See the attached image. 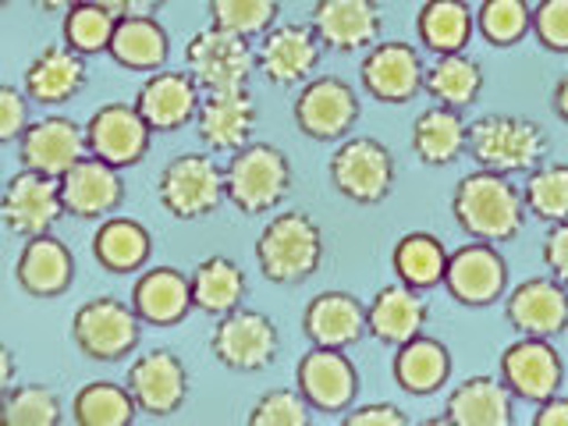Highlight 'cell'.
Returning a JSON list of instances; mask_svg holds the SVG:
<instances>
[{
	"label": "cell",
	"instance_id": "6da1fadb",
	"mask_svg": "<svg viewBox=\"0 0 568 426\" xmlns=\"http://www.w3.org/2000/svg\"><path fill=\"white\" fill-rule=\"evenodd\" d=\"M455 224L469 239L479 242H511L523 235L529 210L523 203V189L511 185L508 174H497L487 168L469 171L452 192Z\"/></svg>",
	"mask_w": 568,
	"mask_h": 426
},
{
	"label": "cell",
	"instance_id": "7a4b0ae2",
	"mask_svg": "<svg viewBox=\"0 0 568 426\" xmlns=\"http://www.w3.org/2000/svg\"><path fill=\"white\" fill-rule=\"evenodd\" d=\"M320 263H324V227L306 210L274 213L260 231L256 266L271 284L295 288L320 271Z\"/></svg>",
	"mask_w": 568,
	"mask_h": 426
},
{
	"label": "cell",
	"instance_id": "3957f363",
	"mask_svg": "<svg viewBox=\"0 0 568 426\" xmlns=\"http://www.w3.org/2000/svg\"><path fill=\"white\" fill-rule=\"evenodd\" d=\"M224 185H227V203L239 213H245V217L274 213L288 200L295 185L292 160L274 142H245L242 150L227 156Z\"/></svg>",
	"mask_w": 568,
	"mask_h": 426
},
{
	"label": "cell",
	"instance_id": "277c9868",
	"mask_svg": "<svg viewBox=\"0 0 568 426\" xmlns=\"http://www.w3.org/2000/svg\"><path fill=\"white\" fill-rule=\"evenodd\" d=\"M550 139L537 121L519 114H484L469 124V156L497 174H529L544 164Z\"/></svg>",
	"mask_w": 568,
	"mask_h": 426
},
{
	"label": "cell",
	"instance_id": "5b68a950",
	"mask_svg": "<svg viewBox=\"0 0 568 426\" xmlns=\"http://www.w3.org/2000/svg\"><path fill=\"white\" fill-rule=\"evenodd\" d=\"M156 200L174 221H203L217 213L227 200L224 168L213 153H178L171 156L156 178Z\"/></svg>",
	"mask_w": 568,
	"mask_h": 426
},
{
	"label": "cell",
	"instance_id": "8992f818",
	"mask_svg": "<svg viewBox=\"0 0 568 426\" xmlns=\"http://www.w3.org/2000/svg\"><path fill=\"white\" fill-rule=\"evenodd\" d=\"M142 316L132 302H121L114 295L85 298L71 313V342L93 363H121L139 348Z\"/></svg>",
	"mask_w": 568,
	"mask_h": 426
},
{
	"label": "cell",
	"instance_id": "52a82bcc",
	"mask_svg": "<svg viewBox=\"0 0 568 426\" xmlns=\"http://www.w3.org/2000/svg\"><path fill=\"white\" fill-rule=\"evenodd\" d=\"M331 185L337 195H345L348 203L359 206H377L384 203L390 189H395L398 164L381 139L373 135H352L342 139V146L331 153Z\"/></svg>",
	"mask_w": 568,
	"mask_h": 426
},
{
	"label": "cell",
	"instance_id": "ba28073f",
	"mask_svg": "<svg viewBox=\"0 0 568 426\" xmlns=\"http://www.w3.org/2000/svg\"><path fill=\"white\" fill-rule=\"evenodd\" d=\"M210 355L231 373H260L277 363L281 331L266 313L239 306L217 316L210 334Z\"/></svg>",
	"mask_w": 568,
	"mask_h": 426
},
{
	"label": "cell",
	"instance_id": "9c48e42d",
	"mask_svg": "<svg viewBox=\"0 0 568 426\" xmlns=\"http://www.w3.org/2000/svg\"><path fill=\"white\" fill-rule=\"evenodd\" d=\"M185 68L203 85V93L217 89H245L256 75V47L239 32H227L221 26H210L189 36L185 43Z\"/></svg>",
	"mask_w": 568,
	"mask_h": 426
},
{
	"label": "cell",
	"instance_id": "30bf717a",
	"mask_svg": "<svg viewBox=\"0 0 568 426\" xmlns=\"http://www.w3.org/2000/svg\"><path fill=\"white\" fill-rule=\"evenodd\" d=\"M295 129L313 142H342L363 114L359 93L337 75H313L298 85L295 97Z\"/></svg>",
	"mask_w": 568,
	"mask_h": 426
},
{
	"label": "cell",
	"instance_id": "8fae6325",
	"mask_svg": "<svg viewBox=\"0 0 568 426\" xmlns=\"http://www.w3.org/2000/svg\"><path fill=\"white\" fill-rule=\"evenodd\" d=\"M68 217L64 195H61V178L22 168L8 178L4 200H0V221L14 239H36L58 227V221Z\"/></svg>",
	"mask_w": 568,
	"mask_h": 426
},
{
	"label": "cell",
	"instance_id": "7c38bea8",
	"mask_svg": "<svg viewBox=\"0 0 568 426\" xmlns=\"http://www.w3.org/2000/svg\"><path fill=\"white\" fill-rule=\"evenodd\" d=\"M295 387L313 413L342 416L359 398V369L345 355V348L310 345V352L295 366Z\"/></svg>",
	"mask_w": 568,
	"mask_h": 426
},
{
	"label": "cell",
	"instance_id": "4fadbf2b",
	"mask_svg": "<svg viewBox=\"0 0 568 426\" xmlns=\"http://www.w3.org/2000/svg\"><path fill=\"white\" fill-rule=\"evenodd\" d=\"M359 82L369 93V100L377 103H390V106L413 103L426 82L423 53L405 40L373 43L359 64Z\"/></svg>",
	"mask_w": 568,
	"mask_h": 426
},
{
	"label": "cell",
	"instance_id": "5bb4252c",
	"mask_svg": "<svg viewBox=\"0 0 568 426\" xmlns=\"http://www.w3.org/2000/svg\"><path fill=\"white\" fill-rule=\"evenodd\" d=\"M124 384H129L139 413L150 419H171L174 413H182L189 398V369L171 348L135 355L124 373Z\"/></svg>",
	"mask_w": 568,
	"mask_h": 426
},
{
	"label": "cell",
	"instance_id": "9a60e30c",
	"mask_svg": "<svg viewBox=\"0 0 568 426\" xmlns=\"http://www.w3.org/2000/svg\"><path fill=\"white\" fill-rule=\"evenodd\" d=\"M444 288L458 302V306L484 310L494 306L497 298L508 295V263L497 253L494 242H466L458 245L448 260V274H444Z\"/></svg>",
	"mask_w": 568,
	"mask_h": 426
},
{
	"label": "cell",
	"instance_id": "2e32d148",
	"mask_svg": "<svg viewBox=\"0 0 568 426\" xmlns=\"http://www.w3.org/2000/svg\"><path fill=\"white\" fill-rule=\"evenodd\" d=\"M324 43L310 22H277L256 43V68L271 85H306L320 64Z\"/></svg>",
	"mask_w": 568,
	"mask_h": 426
},
{
	"label": "cell",
	"instance_id": "e0dca14e",
	"mask_svg": "<svg viewBox=\"0 0 568 426\" xmlns=\"http://www.w3.org/2000/svg\"><path fill=\"white\" fill-rule=\"evenodd\" d=\"M501 381L519 402L540 405L544 398L558 395L565 384L561 352L550 345V337L523 334L501 352Z\"/></svg>",
	"mask_w": 568,
	"mask_h": 426
},
{
	"label": "cell",
	"instance_id": "ac0fdd59",
	"mask_svg": "<svg viewBox=\"0 0 568 426\" xmlns=\"http://www.w3.org/2000/svg\"><path fill=\"white\" fill-rule=\"evenodd\" d=\"M85 139H89V153L124 171L135 168L150 153L153 129L139 114L135 103H103L85 121Z\"/></svg>",
	"mask_w": 568,
	"mask_h": 426
},
{
	"label": "cell",
	"instance_id": "d6986e66",
	"mask_svg": "<svg viewBox=\"0 0 568 426\" xmlns=\"http://www.w3.org/2000/svg\"><path fill=\"white\" fill-rule=\"evenodd\" d=\"M200 103H203V85L195 82V75L185 71H150L142 79L139 93H135V106L139 114L146 118V124L153 132H182L195 121L200 114Z\"/></svg>",
	"mask_w": 568,
	"mask_h": 426
},
{
	"label": "cell",
	"instance_id": "ffe728a7",
	"mask_svg": "<svg viewBox=\"0 0 568 426\" xmlns=\"http://www.w3.org/2000/svg\"><path fill=\"white\" fill-rule=\"evenodd\" d=\"M310 26L327 50L355 53L381 43L384 11L381 0H313Z\"/></svg>",
	"mask_w": 568,
	"mask_h": 426
},
{
	"label": "cell",
	"instance_id": "44dd1931",
	"mask_svg": "<svg viewBox=\"0 0 568 426\" xmlns=\"http://www.w3.org/2000/svg\"><path fill=\"white\" fill-rule=\"evenodd\" d=\"M260 121V106L248 89H217L203 93L200 114H195V135L210 153H235L253 142V129Z\"/></svg>",
	"mask_w": 568,
	"mask_h": 426
},
{
	"label": "cell",
	"instance_id": "7402d4cb",
	"mask_svg": "<svg viewBox=\"0 0 568 426\" xmlns=\"http://www.w3.org/2000/svg\"><path fill=\"white\" fill-rule=\"evenodd\" d=\"M302 334L320 348H352L369 334L366 302L352 292L327 288L306 302L302 310Z\"/></svg>",
	"mask_w": 568,
	"mask_h": 426
},
{
	"label": "cell",
	"instance_id": "603a6c76",
	"mask_svg": "<svg viewBox=\"0 0 568 426\" xmlns=\"http://www.w3.org/2000/svg\"><path fill=\"white\" fill-rule=\"evenodd\" d=\"M82 156H89L85 129L64 114H47L40 121H32L26 135L18 139V160H22V168L43 171L53 178L71 171Z\"/></svg>",
	"mask_w": 568,
	"mask_h": 426
},
{
	"label": "cell",
	"instance_id": "cb8c5ba5",
	"mask_svg": "<svg viewBox=\"0 0 568 426\" xmlns=\"http://www.w3.org/2000/svg\"><path fill=\"white\" fill-rule=\"evenodd\" d=\"M61 195L68 217L79 221H106L124 203L121 171L100 156H82L75 168L61 174Z\"/></svg>",
	"mask_w": 568,
	"mask_h": 426
},
{
	"label": "cell",
	"instance_id": "d4e9b609",
	"mask_svg": "<svg viewBox=\"0 0 568 426\" xmlns=\"http://www.w3.org/2000/svg\"><path fill=\"white\" fill-rule=\"evenodd\" d=\"M505 316L519 334L558 337L568 327V288L558 277H526L505 295Z\"/></svg>",
	"mask_w": 568,
	"mask_h": 426
},
{
	"label": "cell",
	"instance_id": "484cf974",
	"mask_svg": "<svg viewBox=\"0 0 568 426\" xmlns=\"http://www.w3.org/2000/svg\"><path fill=\"white\" fill-rule=\"evenodd\" d=\"M14 281L29 298H61L75 281V256L53 231L26 239L14 260Z\"/></svg>",
	"mask_w": 568,
	"mask_h": 426
},
{
	"label": "cell",
	"instance_id": "4316f807",
	"mask_svg": "<svg viewBox=\"0 0 568 426\" xmlns=\"http://www.w3.org/2000/svg\"><path fill=\"white\" fill-rule=\"evenodd\" d=\"M89 82L85 58L68 43H50L29 61L22 89L32 103L40 106H64L75 100Z\"/></svg>",
	"mask_w": 568,
	"mask_h": 426
},
{
	"label": "cell",
	"instance_id": "83f0119b",
	"mask_svg": "<svg viewBox=\"0 0 568 426\" xmlns=\"http://www.w3.org/2000/svg\"><path fill=\"white\" fill-rule=\"evenodd\" d=\"M132 306L146 327H178L195 310L192 277L178 266H146L132 284Z\"/></svg>",
	"mask_w": 568,
	"mask_h": 426
},
{
	"label": "cell",
	"instance_id": "f1b7e54d",
	"mask_svg": "<svg viewBox=\"0 0 568 426\" xmlns=\"http://www.w3.org/2000/svg\"><path fill=\"white\" fill-rule=\"evenodd\" d=\"M366 320H369V334L377 337L381 345L398 348L408 337L423 334L426 320H430V302L423 298L419 288H408L405 281H395V284H384V288L369 298Z\"/></svg>",
	"mask_w": 568,
	"mask_h": 426
},
{
	"label": "cell",
	"instance_id": "f546056e",
	"mask_svg": "<svg viewBox=\"0 0 568 426\" xmlns=\"http://www.w3.org/2000/svg\"><path fill=\"white\" fill-rule=\"evenodd\" d=\"M511 390L505 387L501 377H487V373H476L462 384L452 387L448 405H444V419L452 426H511Z\"/></svg>",
	"mask_w": 568,
	"mask_h": 426
},
{
	"label": "cell",
	"instance_id": "4dcf8cb0",
	"mask_svg": "<svg viewBox=\"0 0 568 426\" xmlns=\"http://www.w3.org/2000/svg\"><path fill=\"white\" fill-rule=\"evenodd\" d=\"M390 373H395V381L405 395H413V398L437 395V390L452 381V352L444 342H437V337L416 334L395 348Z\"/></svg>",
	"mask_w": 568,
	"mask_h": 426
},
{
	"label": "cell",
	"instance_id": "1f68e13d",
	"mask_svg": "<svg viewBox=\"0 0 568 426\" xmlns=\"http://www.w3.org/2000/svg\"><path fill=\"white\" fill-rule=\"evenodd\" d=\"M469 150V121L455 106L434 103L413 121V153L426 168H448Z\"/></svg>",
	"mask_w": 568,
	"mask_h": 426
},
{
	"label": "cell",
	"instance_id": "d6a6232c",
	"mask_svg": "<svg viewBox=\"0 0 568 426\" xmlns=\"http://www.w3.org/2000/svg\"><path fill=\"white\" fill-rule=\"evenodd\" d=\"M150 253H153V239L139 221L118 217V213L100 221L97 235H93V260L100 263V271L139 274V271H146Z\"/></svg>",
	"mask_w": 568,
	"mask_h": 426
},
{
	"label": "cell",
	"instance_id": "836d02e7",
	"mask_svg": "<svg viewBox=\"0 0 568 426\" xmlns=\"http://www.w3.org/2000/svg\"><path fill=\"white\" fill-rule=\"evenodd\" d=\"M111 61L124 71H160L168 64L171 40L168 29L153 14H129L118 18L114 40L106 47Z\"/></svg>",
	"mask_w": 568,
	"mask_h": 426
},
{
	"label": "cell",
	"instance_id": "e575fe53",
	"mask_svg": "<svg viewBox=\"0 0 568 426\" xmlns=\"http://www.w3.org/2000/svg\"><path fill=\"white\" fill-rule=\"evenodd\" d=\"M192 302L200 313L224 316L239 310L248 295V277L245 271L227 256H206L192 266Z\"/></svg>",
	"mask_w": 568,
	"mask_h": 426
},
{
	"label": "cell",
	"instance_id": "d590c367",
	"mask_svg": "<svg viewBox=\"0 0 568 426\" xmlns=\"http://www.w3.org/2000/svg\"><path fill=\"white\" fill-rule=\"evenodd\" d=\"M448 260L452 253L444 248V242L430 231H408L390 248V271H395L398 281H405L408 288L430 292L437 284H444V274H448Z\"/></svg>",
	"mask_w": 568,
	"mask_h": 426
},
{
	"label": "cell",
	"instance_id": "8d00e7d4",
	"mask_svg": "<svg viewBox=\"0 0 568 426\" xmlns=\"http://www.w3.org/2000/svg\"><path fill=\"white\" fill-rule=\"evenodd\" d=\"M419 43L444 58V53H462L476 32V11L466 0H426L416 14Z\"/></svg>",
	"mask_w": 568,
	"mask_h": 426
},
{
	"label": "cell",
	"instance_id": "74e56055",
	"mask_svg": "<svg viewBox=\"0 0 568 426\" xmlns=\"http://www.w3.org/2000/svg\"><path fill=\"white\" fill-rule=\"evenodd\" d=\"M426 97L444 103V106H455V111H466L479 100L484 93V68H479L466 50L462 53H444L437 58L430 68H426Z\"/></svg>",
	"mask_w": 568,
	"mask_h": 426
},
{
	"label": "cell",
	"instance_id": "f35d334b",
	"mask_svg": "<svg viewBox=\"0 0 568 426\" xmlns=\"http://www.w3.org/2000/svg\"><path fill=\"white\" fill-rule=\"evenodd\" d=\"M139 416L129 384L89 381L71 398V423L79 426H129Z\"/></svg>",
	"mask_w": 568,
	"mask_h": 426
},
{
	"label": "cell",
	"instance_id": "ab89813d",
	"mask_svg": "<svg viewBox=\"0 0 568 426\" xmlns=\"http://www.w3.org/2000/svg\"><path fill=\"white\" fill-rule=\"evenodd\" d=\"M0 419L8 426H61L64 405L58 390L47 384H11L4 387Z\"/></svg>",
	"mask_w": 568,
	"mask_h": 426
},
{
	"label": "cell",
	"instance_id": "60d3db41",
	"mask_svg": "<svg viewBox=\"0 0 568 426\" xmlns=\"http://www.w3.org/2000/svg\"><path fill=\"white\" fill-rule=\"evenodd\" d=\"M118 29V14L111 8H103L100 0H82L71 11H64V43L71 50H79L82 58H93V53H106Z\"/></svg>",
	"mask_w": 568,
	"mask_h": 426
},
{
	"label": "cell",
	"instance_id": "b9f144b4",
	"mask_svg": "<svg viewBox=\"0 0 568 426\" xmlns=\"http://www.w3.org/2000/svg\"><path fill=\"white\" fill-rule=\"evenodd\" d=\"M523 203L529 217L558 224L568 221V164H540L526 174Z\"/></svg>",
	"mask_w": 568,
	"mask_h": 426
},
{
	"label": "cell",
	"instance_id": "7bdbcfd3",
	"mask_svg": "<svg viewBox=\"0 0 568 426\" xmlns=\"http://www.w3.org/2000/svg\"><path fill=\"white\" fill-rule=\"evenodd\" d=\"M476 32L490 47H515L532 32L529 0H484L476 11Z\"/></svg>",
	"mask_w": 568,
	"mask_h": 426
},
{
	"label": "cell",
	"instance_id": "ee69618b",
	"mask_svg": "<svg viewBox=\"0 0 568 426\" xmlns=\"http://www.w3.org/2000/svg\"><path fill=\"white\" fill-rule=\"evenodd\" d=\"M210 26L239 32L245 40H260L266 29L277 26L281 0H210Z\"/></svg>",
	"mask_w": 568,
	"mask_h": 426
},
{
	"label": "cell",
	"instance_id": "f6af8a7d",
	"mask_svg": "<svg viewBox=\"0 0 568 426\" xmlns=\"http://www.w3.org/2000/svg\"><path fill=\"white\" fill-rule=\"evenodd\" d=\"M313 408L298 387H274L248 408V426H310Z\"/></svg>",
	"mask_w": 568,
	"mask_h": 426
},
{
	"label": "cell",
	"instance_id": "bcb514c9",
	"mask_svg": "<svg viewBox=\"0 0 568 426\" xmlns=\"http://www.w3.org/2000/svg\"><path fill=\"white\" fill-rule=\"evenodd\" d=\"M532 36L550 53H568V0H540L532 8Z\"/></svg>",
	"mask_w": 568,
	"mask_h": 426
},
{
	"label": "cell",
	"instance_id": "7dc6e473",
	"mask_svg": "<svg viewBox=\"0 0 568 426\" xmlns=\"http://www.w3.org/2000/svg\"><path fill=\"white\" fill-rule=\"evenodd\" d=\"M29 97L26 89L18 85H4L0 89V142H18L29 129Z\"/></svg>",
	"mask_w": 568,
	"mask_h": 426
},
{
	"label": "cell",
	"instance_id": "c3c4849f",
	"mask_svg": "<svg viewBox=\"0 0 568 426\" xmlns=\"http://www.w3.org/2000/svg\"><path fill=\"white\" fill-rule=\"evenodd\" d=\"M540 256H544V266L550 271V277H558L568 288V221H558L547 227V235L540 242Z\"/></svg>",
	"mask_w": 568,
	"mask_h": 426
},
{
	"label": "cell",
	"instance_id": "681fc988",
	"mask_svg": "<svg viewBox=\"0 0 568 426\" xmlns=\"http://www.w3.org/2000/svg\"><path fill=\"white\" fill-rule=\"evenodd\" d=\"M345 426H408V416L390 402H369V405H352L342 416Z\"/></svg>",
	"mask_w": 568,
	"mask_h": 426
},
{
	"label": "cell",
	"instance_id": "f907efd6",
	"mask_svg": "<svg viewBox=\"0 0 568 426\" xmlns=\"http://www.w3.org/2000/svg\"><path fill=\"white\" fill-rule=\"evenodd\" d=\"M532 426H568V398L550 395L532 413Z\"/></svg>",
	"mask_w": 568,
	"mask_h": 426
},
{
	"label": "cell",
	"instance_id": "816d5d0a",
	"mask_svg": "<svg viewBox=\"0 0 568 426\" xmlns=\"http://www.w3.org/2000/svg\"><path fill=\"white\" fill-rule=\"evenodd\" d=\"M103 8H111L118 18H129V14H156L168 0H100Z\"/></svg>",
	"mask_w": 568,
	"mask_h": 426
},
{
	"label": "cell",
	"instance_id": "f5cc1de1",
	"mask_svg": "<svg viewBox=\"0 0 568 426\" xmlns=\"http://www.w3.org/2000/svg\"><path fill=\"white\" fill-rule=\"evenodd\" d=\"M550 106H555L558 121H565V124H568V71L558 79L555 93H550Z\"/></svg>",
	"mask_w": 568,
	"mask_h": 426
},
{
	"label": "cell",
	"instance_id": "db71d44e",
	"mask_svg": "<svg viewBox=\"0 0 568 426\" xmlns=\"http://www.w3.org/2000/svg\"><path fill=\"white\" fill-rule=\"evenodd\" d=\"M32 4H36V11H43V14H64L75 4H82V0H32Z\"/></svg>",
	"mask_w": 568,
	"mask_h": 426
},
{
	"label": "cell",
	"instance_id": "11a10c76",
	"mask_svg": "<svg viewBox=\"0 0 568 426\" xmlns=\"http://www.w3.org/2000/svg\"><path fill=\"white\" fill-rule=\"evenodd\" d=\"M11 384H14V352L0 348V387H11Z\"/></svg>",
	"mask_w": 568,
	"mask_h": 426
},
{
	"label": "cell",
	"instance_id": "9f6ffc18",
	"mask_svg": "<svg viewBox=\"0 0 568 426\" xmlns=\"http://www.w3.org/2000/svg\"><path fill=\"white\" fill-rule=\"evenodd\" d=\"M0 4H4V8H8V4H11V0H0Z\"/></svg>",
	"mask_w": 568,
	"mask_h": 426
}]
</instances>
